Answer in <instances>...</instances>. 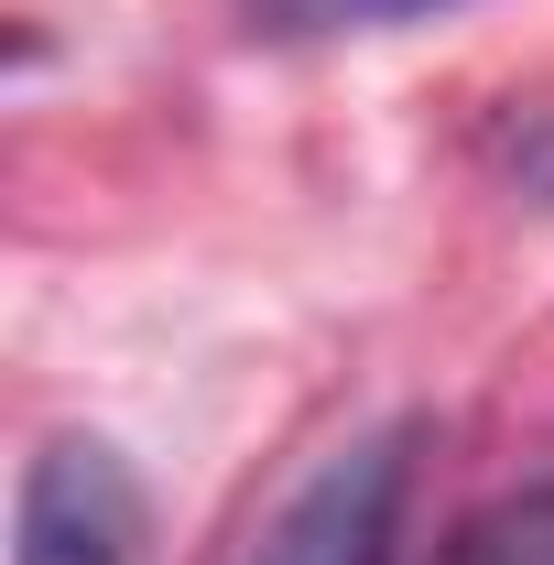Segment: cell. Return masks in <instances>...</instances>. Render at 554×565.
Segmentation results:
<instances>
[{
	"instance_id": "6da1fadb",
	"label": "cell",
	"mask_w": 554,
	"mask_h": 565,
	"mask_svg": "<svg viewBox=\"0 0 554 565\" xmlns=\"http://www.w3.org/2000/svg\"><path fill=\"white\" fill-rule=\"evenodd\" d=\"M403 490H414V435L381 424V435L338 446L305 490L283 500V522L262 533L251 565H392V544H403Z\"/></svg>"
},
{
	"instance_id": "277c9868",
	"label": "cell",
	"mask_w": 554,
	"mask_h": 565,
	"mask_svg": "<svg viewBox=\"0 0 554 565\" xmlns=\"http://www.w3.org/2000/svg\"><path fill=\"white\" fill-rule=\"evenodd\" d=\"M251 33H370V22H414L435 0H239Z\"/></svg>"
},
{
	"instance_id": "3957f363",
	"label": "cell",
	"mask_w": 554,
	"mask_h": 565,
	"mask_svg": "<svg viewBox=\"0 0 554 565\" xmlns=\"http://www.w3.org/2000/svg\"><path fill=\"white\" fill-rule=\"evenodd\" d=\"M446 565H554V479L544 490H500L446 533Z\"/></svg>"
},
{
	"instance_id": "7a4b0ae2",
	"label": "cell",
	"mask_w": 554,
	"mask_h": 565,
	"mask_svg": "<svg viewBox=\"0 0 554 565\" xmlns=\"http://www.w3.org/2000/svg\"><path fill=\"white\" fill-rule=\"evenodd\" d=\"M11 565H141V490L120 446L98 435L33 446L22 500H11Z\"/></svg>"
}]
</instances>
